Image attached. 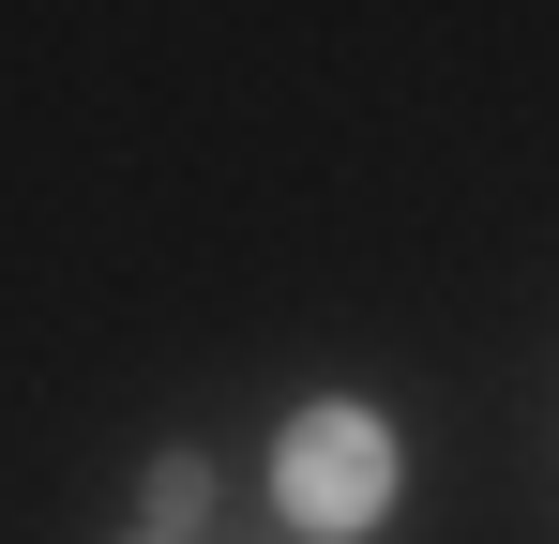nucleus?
<instances>
[{"label":"nucleus","instance_id":"f03ea898","mask_svg":"<svg viewBox=\"0 0 559 544\" xmlns=\"http://www.w3.org/2000/svg\"><path fill=\"white\" fill-rule=\"evenodd\" d=\"M212 515V453H152V544H197Z\"/></svg>","mask_w":559,"mask_h":544},{"label":"nucleus","instance_id":"f257e3e1","mask_svg":"<svg viewBox=\"0 0 559 544\" xmlns=\"http://www.w3.org/2000/svg\"><path fill=\"white\" fill-rule=\"evenodd\" d=\"M273 515L302 544H364L378 515H393V424H378L364 393H318L273 439Z\"/></svg>","mask_w":559,"mask_h":544}]
</instances>
